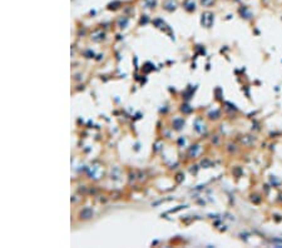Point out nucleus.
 <instances>
[{
  "instance_id": "1",
  "label": "nucleus",
  "mask_w": 282,
  "mask_h": 248,
  "mask_svg": "<svg viewBox=\"0 0 282 248\" xmlns=\"http://www.w3.org/2000/svg\"><path fill=\"white\" fill-rule=\"evenodd\" d=\"M92 217H93V211L90 208H85L80 212V218H83V219H89Z\"/></svg>"
},
{
  "instance_id": "2",
  "label": "nucleus",
  "mask_w": 282,
  "mask_h": 248,
  "mask_svg": "<svg viewBox=\"0 0 282 248\" xmlns=\"http://www.w3.org/2000/svg\"><path fill=\"white\" fill-rule=\"evenodd\" d=\"M213 2H214V0H202V5H205V6H209L211 4H213Z\"/></svg>"
}]
</instances>
